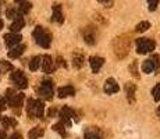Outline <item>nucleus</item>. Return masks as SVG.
Here are the masks:
<instances>
[{"label":"nucleus","mask_w":160,"mask_h":139,"mask_svg":"<svg viewBox=\"0 0 160 139\" xmlns=\"http://www.w3.org/2000/svg\"><path fill=\"white\" fill-rule=\"evenodd\" d=\"M27 113L29 118H43L45 117V104L42 100L29 99L27 103Z\"/></svg>","instance_id":"f257e3e1"},{"label":"nucleus","mask_w":160,"mask_h":139,"mask_svg":"<svg viewBox=\"0 0 160 139\" xmlns=\"http://www.w3.org/2000/svg\"><path fill=\"white\" fill-rule=\"evenodd\" d=\"M32 35H33V39H35V42L38 43V45L41 46V47L48 49L49 46H50L52 35L45 29L43 27H36L35 29H33Z\"/></svg>","instance_id":"f03ea898"},{"label":"nucleus","mask_w":160,"mask_h":139,"mask_svg":"<svg viewBox=\"0 0 160 139\" xmlns=\"http://www.w3.org/2000/svg\"><path fill=\"white\" fill-rule=\"evenodd\" d=\"M113 49H114V53L117 57H120V58L125 57L128 50H130V39H125L124 36H120V38L114 39Z\"/></svg>","instance_id":"7ed1b4c3"},{"label":"nucleus","mask_w":160,"mask_h":139,"mask_svg":"<svg viewBox=\"0 0 160 139\" xmlns=\"http://www.w3.org/2000/svg\"><path fill=\"white\" fill-rule=\"evenodd\" d=\"M156 47V43L153 41L148 38H141V39H137V52L139 54H146L149 52L155 50Z\"/></svg>","instance_id":"20e7f679"},{"label":"nucleus","mask_w":160,"mask_h":139,"mask_svg":"<svg viewBox=\"0 0 160 139\" xmlns=\"http://www.w3.org/2000/svg\"><path fill=\"white\" fill-rule=\"evenodd\" d=\"M39 95L46 100H50L53 97V81L52 79H43L39 88Z\"/></svg>","instance_id":"39448f33"},{"label":"nucleus","mask_w":160,"mask_h":139,"mask_svg":"<svg viewBox=\"0 0 160 139\" xmlns=\"http://www.w3.org/2000/svg\"><path fill=\"white\" fill-rule=\"evenodd\" d=\"M58 117H60L61 122H63L64 125H71V120L72 118L75 120V121H78V117H77L75 111H74L72 109H70V107H63V109L60 110Z\"/></svg>","instance_id":"423d86ee"},{"label":"nucleus","mask_w":160,"mask_h":139,"mask_svg":"<svg viewBox=\"0 0 160 139\" xmlns=\"http://www.w3.org/2000/svg\"><path fill=\"white\" fill-rule=\"evenodd\" d=\"M10 78H11V82H13L18 89H25L27 86H28V79L24 75L22 71H14Z\"/></svg>","instance_id":"0eeeda50"},{"label":"nucleus","mask_w":160,"mask_h":139,"mask_svg":"<svg viewBox=\"0 0 160 139\" xmlns=\"http://www.w3.org/2000/svg\"><path fill=\"white\" fill-rule=\"evenodd\" d=\"M21 39H22V36L20 35V33L17 32H11V33H7V35L4 36V42L6 45H7V47H14V46H17L18 43L21 42Z\"/></svg>","instance_id":"6e6552de"},{"label":"nucleus","mask_w":160,"mask_h":139,"mask_svg":"<svg viewBox=\"0 0 160 139\" xmlns=\"http://www.w3.org/2000/svg\"><path fill=\"white\" fill-rule=\"evenodd\" d=\"M42 68H43V71L46 74H50V72H53L54 70H56V64H54V61H53V58L50 57L49 54H46L42 57Z\"/></svg>","instance_id":"1a4fd4ad"},{"label":"nucleus","mask_w":160,"mask_h":139,"mask_svg":"<svg viewBox=\"0 0 160 139\" xmlns=\"http://www.w3.org/2000/svg\"><path fill=\"white\" fill-rule=\"evenodd\" d=\"M84 139H103L102 131L95 127H89L84 132Z\"/></svg>","instance_id":"9d476101"},{"label":"nucleus","mask_w":160,"mask_h":139,"mask_svg":"<svg viewBox=\"0 0 160 139\" xmlns=\"http://www.w3.org/2000/svg\"><path fill=\"white\" fill-rule=\"evenodd\" d=\"M22 103H24V95L22 93H15L13 100H11L8 104L13 107V110L15 111V113L20 114V110H21V107H22Z\"/></svg>","instance_id":"9b49d317"},{"label":"nucleus","mask_w":160,"mask_h":139,"mask_svg":"<svg viewBox=\"0 0 160 139\" xmlns=\"http://www.w3.org/2000/svg\"><path fill=\"white\" fill-rule=\"evenodd\" d=\"M84 41L88 43V45H95L96 43V32L92 27L85 28L84 31Z\"/></svg>","instance_id":"f8f14e48"},{"label":"nucleus","mask_w":160,"mask_h":139,"mask_svg":"<svg viewBox=\"0 0 160 139\" xmlns=\"http://www.w3.org/2000/svg\"><path fill=\"white\" fill-rule=\"evenodd\" d=\"M89 63H91V68L95 74L99 72V70L102 68V66L104 64V58L98 57V56H93V57L89 58Z\"/></svg>","instance_id":"ddd939ff"},{"label":"nucleus","mask_w":160,"mask_h":139,"mask_svg":"<svg viewBox=\"0 0 160 139\" xmlns=\"http://www.w3.org/2000/svg\"><path fill=\"white\" fill-rule=\"evenodd\" d=\"M104 92L107 95H113L116 92H118V83H117L113 78H109L104 82Z\"/></svg>","instance_id":"4468645a"},{"label":"nucleus","mask_w":160,"mask_h":139,"mask_svg":"<svg viewBox=\"0 0 160 139\" xmlns=\"http://www.w3.org/2000/svg\"><path fill=\"white\" fill-rule=\"evenodd\" d=\"M15 2H17V4H18V13H20L21 15L29 13L32 4H31L28 0H15Z\"/></svg>","instance_id":"2eb2a0df"},{"label":"nucleus","mask_w":160,"mask_h":139,"mask_svg":"<svg viewBox=\"0 0 160 139\" xmlns=\"http://www.w3.org/2000/svg\"><path fill=\"white\" fill-rule=\"evenodd\" d=\"M24 25H25V21H24V18L21 17V14H20L14 18V22L11 24L10 29H11V32H18V31L22 29Z\"/></svg>","instance_id":"dca6fc26"},{"label":"nucleus","mask_w":160,"mask_h":139,"mask_svg":"<svg viewBox=\"0 0 160 139\" xmlns=\"http://www.w3.org/2000/svg\"><path fill=\"white\" fill-rule=\"evenodd\" d=\"M52 21H54V22H58V24H61L64 21L63 11H61V7L58 4H54L53 6V15H52Z\"/></svg>","instance_id":"f3484780"},{"label":"nucleus","mask_w":160,"mask_h":139,"mask_svg":"<svg viewBox=\"0 0 160 139\" xmlns=\"http://www.w3.org/2000/svg\"><path fill=\"white\" fill-rule=\"evenodd\" d=\"M57 93H58V96H60L61 99L67 97V96H74V95H75V89H74L71 85H67V86H63V88L58 89Z\"/></svg>","instance_id":"a211bd4d"},{"label":"nucleus","mask_w":160,"mask_h":139,"mask_svg":"<svg viewBox=\"0 0 160 139\" xmlns=\"http://www.w3.org/2000/svg\"><path fill=\"white\" fill-rule=\"evenodd\" d=\"M24 50H25V45H17V46H14V47H11V50L8 52V57L18 58L21 54L24 53Z\"/></svg>","instance_id":"6ab92c4d"},{"label":"nucleus","mask_w":160,"mask_h":139,"mask_svg":"<svg viewBox=\"0 0 160 139\" xmlns=\"http://www.w3.org/2000/svg\"><path fill=\"white\" fill-rule=\"evenodd\" d=\"M135 85H132V83H127L125 85V93H127V99L130 103H134L135 102Z\"/></svg>","instance_id":"aec40b11"},{"label":"nucleus","mask_w":160,"mask_h":139,"mask_svg":"<svg viewBox=\"0 0 160 139\" xmlns=\"http://www.w3.org/2000/svg\"><path fill=\"white\" fill-rule=\"evenodd\" d=\"M42 135H43V128H41V127H35V128H32L29 131L28 138L29 139H38V138H41Z\"/></svg>","instance_id":"412c9836"},{"label":"nucleus","mask_w":160,"mask_h":139,"mask_svg":"<svg viewBox=\"0 0 160 139\" xmlns=\"http://www.w3.org/2000/svg\"><path fill=\"white\" fill-rule=\"evenodd\" d=\"M41 61H42L41 56H35V57H32V60L29 61V70L31 71H36L39 67H41Z\"/></svg>","instance_id":"4be33fe9"},{"label":"nucleus","mask_w":160,"mask_h":139,"mask_svg":"<svg viewBox=\"0 0 160 139\" xmlns=\"http://www.w3.org/2000/svg\"><path fill=\"white\" fill-rule=\"evenodd\" d=\"M2 122H3V127H4L6 129L7 128H14V127L17 125V121H15L13 117H3Z\"/></svg>","instance_id":"5701e85b"},{"label":"nucleus","mask_w":160,"mask_h":139,"mask_svg":"<svg viewBox=\"0 0 160 139\" xmlns=\"http://www.w3.org/2000/svg\"><path fill=\"white\" fill-rule=\"evenodd\" d=\"M72 64H74V67H75V68H81V67L84 66V57H82L81 54H74Z\"/></svg>","instance_id":"b1692460"},{"label":"nucleus","mask_w":160,"mask_h":139,"mask_svg":"<svg viewBox=\"0 0 160 139\" xmlns=\"http://www.w3.org/2000/svg\"><path fill=\"white\" fill-rule=\"evenodd\" d=\"M148 28H150V24L148 21H142V22H139L135 27V31L137 32H145V31H148Z\"/></svg>","instance_id":"393cba45"},{"label":"nucleus","mask_w":160,"mask_h":139,"mask_svg":"<svg viewBox=\"0 0 160 139\" xmlns=\"http://www.w3.org/2000/svg\"><path fill=\"white\" fill-rule=\"evenodd\" d=\"M53 129H54L56 132H58V134H60L61 137H67L66 129H64V124H63V122H58V124L53 125Z\"/></svg>","instance_id":"a878e982"},{"label":"nucleus","mask_w":160,"mask_h":139,"mask_svg":"<svg viewBox=\"0 0 160 139\" xmlns=\"http://www.w3.org/2000/svg\"><path fill=\"white\" fill-rule=\"evenodd\" d=\"M6 15H7V18H11V20H14L17 15H20V13H18L17 8L11 7V8H7V11H6Z\"/></svg>","instance_id":"bb28decb"},{"label":"nucleus","mask_w":160,"mask_h":139,"mask_svg":"<svg viewBox=\"0 0 160 139\" xmlns=\"http://www.w3.org/2000/svg\"><path fill=\"white\" fill-rule=\"evenodd\" d=\"M152 95L156 102H160V83H158V85L155 86V89L152 91Z\"/></svg>","instance_id":"cd10ccee"},{"label":"nucleus","mask_w":160,"mask_h":139,"mask_svg":"<svg viewBox=\"0 0 160 139\" xmlns=\"http://www.w3.org/2000/svg\"><path fill=\"white\" fill-rule=\"evenodd\" d=\"M15 96V92H14V89H7V91H6V102H7V103H10L11 100H13V97Z\"/></svg>","instance_id":"c85d7f7f"},{"label":"nucleus","mask_w":160,"mask_h":139,"mask_svg":"<svg viewBox=\"0 0 160 139\" xmlns=\"http://www.w3.org/2000/svg\"><path fill=\"white\" fill-rule=\"evenodd\" d=\"M138 63L137 61H134V63L130 66V71H131V74H132V77H135V78H138L139 77V74H138Z\"/></svg>","instance_id":"c756f323"},{"label":"nucleus","mask_w":160,"mask_h":139,"mask_svg":"<svg viewBox=\"0 0 160 139\" xmlns=\"http://www.w3.org/2000/svg\"><path fill=\"white\" fill-rule=\"evenodd\" d=\"M149 3V10L150 11H155L158 8V4H159V0H148Z\"/></svg>","instance_id":"7c9ffc66"},{"label":"nucleus","mask_w":160,"mask_h":139,"mask_svg":"<svg viewBox=\"0 0 160 139\" xmlns=\"http://www.w3.org/2000/svg\"><path fill=\"white\" fill-rule=\"evenodd\" d=\"M0 66H2L6 71H11V70H13V66H11L10 63H7L6 60H2V61H0Z\"/></svg>","instance_id":"2f4dec72"},{"label":"nucleus","mask_w":160,"mask_h":139,"mask_svg":"<svg viewBox=\"0 0 160 139\" xmlns=\"http://www.w3.org/2000/svg\"><path fill=\"white\" fill-rule=\"evenodd\" d=\"M56 66H60V67H67V64H66V61H64V58H61V57H57V61L56 63Z\"/></svg>","instance_id":"473e14b6"},{"label":"nucleus","mask_w":160,"mask_h":139,"mask_svg":"<svg viewBox=\"0 0 160 139\" xmlns=\"http://www.w3.org/2000/svg\"><path fill=\"white\" fill-rule=\"evenodd\" d=\"M6 106H7V102H6V99L0 97V111L6 110Z\"/></svg>","instance_id":"72a5a7b5"},{"label":"nucleus","mask_w":160,"mask_h":139,"mask_svg":"<svg viewBox=\"0 0 160 139\" xmlns=\"http://www.w3.org/2000/svg\"><path fill=\"white\" fill-rule=\"evenodd\" d=\"M8 139H22V135H21L20 132H14V134L11 135V137L8 138Z\"/></svg>","instance_id":"f704fd0d"},{"label":"nucleus","mask_w":160,"mask_h":139,"mask_svg":"<svg viewBox=\"0 0 160 139\" xmlns=\"http://www.w3.org/2000/svg\"><path fill=\"white\" fill-rule=\"evenodd\" d=\"M0 139H7V137H6L4 132H0Z\"/></svg>","instance_id":"c9c22d12"},{"label":"nucleus","mask_w":160,"mask_h":139,"mask_svg":"<svg viewBox=\"0 0 160 139\" xmlns=\"http://www.w3.org/2000/svg\"><path fill=\"white\" fill-rule=\"evenodd\" d=\"M98 2H100V3H106V4H107V2H110V0H98Z\"/></svg>","instance_id":"e433bc0d"},{"label":"nucleus","mask_w":160,"mask_h":139,"mask_svg":"<svg viewBox=\"0 0 160 139\" xmlns=\"http://www.w3.org/2000/svg\"><path fill=\"white\" fill-rule=\"evenodd\" d=\"M158 117L160 118V106H159V109H158Z\"/></svg>","instance_id":"4c0bfd02"},{"label":"nucleus","mask_w":160,"mask_h":139,"mask_svg":"<svg viewBox=\"0 0 160 139\" xmlns=\"http://www.w3.org/2000/svg\"><path fill=\"white\" fill-rule=\"evenodd\" d=\"M4 3V0H0V10H2V4Z\"/></svg>","instance_id":"58836bf2"},{"label":"nucleus","mask_w":160,"mask_h":139,"mask_svg":"<svg viewBox=\"0 0 160 139\" xmlns=\"http://www.w3.org/2000/svg\"><path fill=\"white\" fill-rule=\"evenodd\" d=\"M2 28H3V21L0 20V29H2Z\"/></svg>","instance_id":"ea45409f"},{"label":"nucleus","mask_w":160,"mask_h":139,"mask_svg":"<svg viewBox=\"0 0 160 139\" xmlns=\"http://www.w3.org/2000/svg\"><path fill=\"white\" fill-rule=\"evenodd\" d=\"M0 122H2V117H0Z\"/></svg>","instance_id":"a19ab883"},{"label":"nucleus","mask_w":160,"mask_h":139,"mask_svg":"<svg viewBox=\"0 0 160 139\" xmlns=\"http://www.w3.org/2000/svg\"><path fill=\"white\" fill-rule=\"evenodd\" d=\"M0 74H2V72H0Z\"/></svg>","instance_id":"79ce46f5"}]
</instances>
